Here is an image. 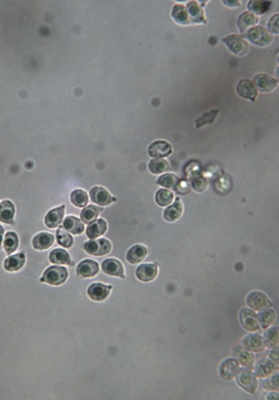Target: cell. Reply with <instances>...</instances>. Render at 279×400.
Returning <instances> with one entry per match:
<instances>
[{"label": "cell", "instance_id": "52a82bcc", "mask_svg": "<svg viewBox=\"0 0 279 400\" xmlns=\"http://www.w3.org/2000/svg\"><path fill=\"white\" fill-rule=\"evenodd\" d=\"M239 321H241L243 327L248 330V332H256V330L261 328L258 316L255 315L254 311L250 310V309H242L241 312H239Z\"/></svg>", "mask_w": 279, "mask_h": 400}, {"label": "cell", "instance_id": "484cf974", "mask_svg": "<svg viewBox=\"0 0 279 400\" xmlns=\"http://www.w3.org/2000/svg\"><path fill=\"white\" fill-rule=\"evenodd\" d=\"M63 228L73 234H80L84 232L85 225L84 222L78 219L77 216H68L63 222Z\"/></svg>", "mask_w": 279, "mask_h": 400}, {"label": "cell", "instance_id": "cb8c5ba5", "mask_svg": "<svg viewBox=\"0 0 279 400\" xmlns=\"http://www.w3.org/2000/svg\"><path fill=\"white\" fill-rule=\"evenodd\" d=\"M243 345L246 347V350L253 352H260L264 349V340L261 335H255V334H250L243 340Z\"/></svg>", "mask_w": 279, "mask_h": 400}, {"label": "cell", "instance_id": "f546056e", "mask_svg": "<svg viewBox=\"0 0 279 400\" xmlns=\"http://www.w3.org/2000/svg\"><path fill=\"white\" fill-rule=\"evenodd\" d=\"M170 166L169 162L167 160H164L162 158H153L148 164V169H150V172L152 174H162V173H167L170 171Z\"/></svg>", "mask_w": 279, "mask_h": 400}, {"label": "cell", "instance_id": "d590c367", "mask_svg": "<svg viewBox=\"0 0 279 400\" xmlns=\"http://www.w3.org/2000/svg\"><path fill=\"white\" fill-rule=\"evenodd\" d=\"M155 200H156V204H158L159 206H162V207L168 206L173 202V192L168 189H165V188L160 189L158 192H156Z\"/></svg>", "mask_w": 279, "mask_h": 400}, {"label": "cell", "instance_id": "8fae6325", "mask_svg": "<svg viewBox=\"0 0 279 400\" xmlns=\"http://www.w3.org/2000/svg\"><path fill=\"white\" fill-rule=\"evenodd\" d=\"M253 84L255 85L258 92H263L268 93L271 92L276 87L278 86V80L276 78H273L269 75H265V73H260V75L254 77V80H253Z\"/></svg>", "mask_w": 279, "mask_h": 400}, {"label": "cell", "instance_id": "3957f363", "mask_svg": "<svg viewBox=\"0 0 279 400\" xmlns=\"http://www.w3.org/2000/svg\"><path fill=\"white\" fill-rule=\"evenodd\" d=\"M246 37L251 42L255 43L259 47H268L273 41V36L267 29L262 27H254L248 30Z\"/></svg>", "mask_w": 279, "mask_h": 400}, {"label": "cell", "instance_id": "4316f807", "mask_svg": "<svg viewBox=\"0 0 279 400\" xmlns=\"http://www.w3.org/2000/svg\"><path fill=\"white\" fill-rule=\"evenodd\" d=\"M182 212H184V206H182V203L180 202V199H176L171 206H169L167 210L164 211V220L168 222H174L177 221L181 216Z\"/></svg>", "mask_w": 279, "mask_h": 400}, {"label": "cell", "instance_id": "ac0fdd59", "mask_svg": "<svg viewBox=\"0 0 279 400\" xmlns=\"http://www.w3.org/2000/svg\"><path fill=\"white\" fill-rule=\"evenodd\" d=\"M64 214H65L64 205L54 208V210H51L47 213V215L45 217V224L49 229L58 228L59 224L63 222Z\"/></svg>", "mask_w": 279, "mask_h": 400}, {"label": "cell", "instance_id": "ee69618b", "mask_svg": "<svg viewBox=\"0 0 279 400\" xmlns=\"http://www.w3.org/2000/svg\"><path fill=\"white\" fill-rule=\"evenodd\" d=\"M4 233H5V229L4 227L0 225V246H2V242H3V239H4Z\"/></svg>", "mask_w": 279, "mask_h": 400}, {"label": "cell", "instance_id": "4dcf8cb0", "mask_svg": "<svg viewBox=\"0 0 279 400\" xmlns=\"http://www.w3.org/2000/svg\"><path fill=\"white\" fill-rule=\"evenodd\" d=\"M274 319H276V314H274V311L270 308L263 309V311H261L258 316L260 327H262L263 329H267L268 327H270V326L274 323Z\"/></svg>", "mask_w": 279, "mask_h": 400}, {"label": "cell", "instance_id": "7402d4cb", "mask_svg": "<svg viewBox=\"0 0 279 400\" xmlns=\"http://www.w3.org/2000/svg\"><path fill=\"white\" fill-rule=\"evenodd\" d=\"M25 263V254L24 253H19L16 255H11L5 260L4 262V268H5L6 271L10 272H15L21 270L23 268V265Z\"/></svg>", "mask_w": 279, "mask_h": 400}, {"label": "cell", "instance_id": "5bb4252c", "mask_svg": "<svg viewBox=\"0 0 279 400\" xmlns=\"http://www.w3.org/2000/svg\"><path fill=\"white\" fill-rule=\"evenodd\" d=\"M158 273H159L158 265L155 263H146V264H141L137 268L136 277L141 281L150 282L158 277Z\"/></svg>", "mask_w": 279, "mask_h": 400}, {"label": "cell", "instance_id": "8992f818", "mask_svg": "<svg viewBox=\"0 0 279 400\" xmlns=\"http://www.w3.org/2000/svg\"><path fill=\"white\" fill-rule=\"evenodd\" d=\"M246 303L252 310L255 311L263 310V309L272 307L271 299H270L267 295L261 292H252L248 294L246 297Z\"/></svg>", "mask_w": 279, "mask_h": 400}, {"label": "cell", "instance_id": "ffe728a7", "mask_svg": "<svg viewBox=\"0 0 279 400\" xmlns=\"http://www.w3.org/2000/svg\"><path fill=\"white\" fill-rule=\"evenodd\" d=\"M278 367L277 365L274 364L272 360L269 359H260L258 364L255 365V376L259 377H267L269 375L273 374L274 371H277Z\"/></svg>", "mask_w": 279, "mask_h": 400}, {"label": "cell", "instance_id": "8d00e7d4", "mask_svg": "<svg viewBox=\"0 0 279 400\" xmlns=\"http://www.w3.org/2000/svg\"><path fill=\"white\" fill-rule=\"evenodd\" d=\"M158 183L160 185H162L165 189L168 188L176 189L178 184L180 183V179L177 175H174V174H164V175L159 177Z\"/></svg>", "mask_w": 279, "mask_h": 400}, {"label": "cell", "instance_id": "5b68a950", "mask_svg": "<svg viewBox=\"0 0 279 400\" xmlns=\"http://www.w3.org/2000/svg\"><path fill=\"white\" fill-rule=\"evenodd\" d=\"M84 249L90 255L103 256L108 254L112 251V243L107 239H98V240L91 239V240L85 243Z\"/></svg>", "mask_w": 279, "mask_h": 400}, {"label": "cell", "instance_id": "7c38bea8", "mask_svg": "<svg viewBox=\"0 0 279 400\" xmlns=\"http://www.w3.org/2000/svg\"><path fill=\"white\" fill-rule=\"evenodd\" d=\"M90 198L99 206H107L116 200L114 197H112L105 188H102V186H94L90 190Z\"/></svg>", "mask_w": 279, "mask_h": 400}, {"label": "cell", "instance_id": "d6986e66", "mask_svg": "<svg viewBox=\"0 0 279 400\" xmlns=\"http://www.w3.org/2000/svg\"><path fill=\"white\" fill-rule=\"evenodd\" d=\"M148 254V251L146 248V246L144 245H133L131 248L126 252V261L130 264H138L141 263L143 260L146 259V256Z\"/></svg>", "mask_w": 279, "mask_h": 400}, {"label": "cell", "instance_id": "4fadbf2b", "mask_svg": "<svg viewBox=\"0 0 279 400\" xmlns=\"http://www.w3.org/2000/svg\"><path fill=\"white\" fill-rule=\"evenodd\" d=\"M102 270L107 276L122 278V279L125 277L123 265L115 259H107L104 261L102 263Z\"/></svg>", "mask_w": 279, "mask_h": 400}, {"label": "cell", "instance_id": "f35d334b", "mask_svg": "<svg viewBox=\"0 0 279 400\" xmlns=\"http://www.w3.org/2000/svg\"><path fill=\"white\" fill-rule=\"evenodd\" d=\"M56 239H57V242L60 246H63L64 248H68L73 245V237L69 236L66 232V230L64 229H58L57 232H56Z\"/></svg>", "mask_w": 279, "mask_h": 400}, {"label": "cell", "instance_id": "7bdbcfd3", "mask_svg": "<svg viewBox=\"0 0 279 400\" xmlns=\"http://www.w3.org/2000/svg\"><path fill=\"white\" fill-rule=\"evenodd\" d=\"M199 184H200V186H202L203 189L206 188V181L204 180L203 177H200V176H198L197 179L193 180V188H194V190L196 191V192H198V185Z\"/></svg>", "mask_w": 279, "mask_h": 400}, {"label": "cell", "instance_id": "d4e9b609", "mask_svg": "<svg viewBox=\"0 0 279 400\" xmlns=\"http://www.w3.org/2000/svg\"><path fill=\"white\" fill-rule=\"evenodd\" d=\"M15 215V206L10 200H4L0 203V221L4 223H13Z\"/></svg>", "mask_w": 279, "mask_h": 400}, {"label": "cell", "instance_id": "603a6c76", "mask_svg": "<svg viewBox=\"0 0 279 400\" xmlns=\"http://www.w3.org/2000/svg\"><path fill=\"white\" fill-rule=\"evenodd\" d=\"M106 230H107L106 221L98 219V220H95L91 222V223H89L88 228L86 229V232H87V236H88L90 239H95V238L103 236V234L106 232Z\"/></svg>", "mask_w": 279, "mask_h": 400}, {"label": "cell", "instance_id": "b9f144b4", "mask_svg": "<svg viewBox=\"0 0 279 400\" xmlns=\"http://www.w3.org/2000/svg\"><path fill=\"white\" fill-rule=\"evenodd\" d=\"M278 14L274 15L273 17H271V20L269 21V30L271 31L272 33H278L279 30H278Z\"/></svg>", "mask_w": 279, "mask_h": 400}, {"label": "cell", "instance_id": "d6a6232c", "mask_svg": "<svg viewBox=\"0 0 279 400\" xmlns=\"http://www.w3.org/2000/svg\"><path fill=\"white\" fill-rule=\"evenodd\" d=\"M19 247V237L17 234L13 231L6 233V236L4 237V249H5L8 255L14 253Z\"/></svg>", "mask_w": 279, "mask_h": 400}, {"label": "cell", "instance_id": "ab89813d", "mask_svg": "<svg viewBox=\"0 0 279 400\" xmlns=\"http://www.w3.org/2000/svg\"><path fill=\"white\" fill-rule=\"evenodd\" d=\"M264 344L268 345L269 347H273L278 345V329L277 327H272L271 329H269L267 334H265Z\"/></svg>", "mask_w": 279, "mask_h": 400}, {"label": "cell", "instance_id": "60d3db41", "mask_svg": "<svg viewBox=\"0 0 279 400\" xmlns=\"http://www.w3.org/2000/svg\"><path fill=\"white\" fill-rule=\"evenodd\" d=\"M238 363L239 365H242V366L246 368H253V366H254V357H253L250 352L242 351L239 352Z\"/></svg>", "mask_w": 279, "mask_h": 400}, {"label": "cell", "instance_id": "30bf717a", "mask_svg": "<svg viewBox=\"0 0 279 400\" xmlns=\"http://www.w3.org/2000/svg\"><path fill=\"white\" fill-rule=\"evenodd\" d=\"M172 154V146L169 142L159 140L152 143L148 147V155L153 158H165Z\"/></svg>", "mask_w": 279, "mask_h": 400}, {"label": "cell", "instance_id": "f1b7e54d", "mask_svg": "<svg viewBox=\"0 0 279 400\" xmlns=\"http://www.w3.org/2000/svg\"><path fill=\"white\" fill-rule=\"evenodd\" d=\"M258 22H259L258 16L252 14L251 12H245L238 17L237 25H238V29L241 30L242 32H244V31H246V29H248L250 27H253V25H255L256 23H258Z\"/></svg>", "mask_w": 279, "mask_h": 400}, {"label": "cell", "instance_id": "9c48e42d", "mask_svg": "<svg viewBox=\"0 0 279 400\" xmlns=\"http://www.w3.org/2000/svg\"><path fill=\"white\" fill-rule=\"evenodd\" d=\"M239 366H241V365H239L238 360L234 359V358L226 359L225 362L220 365V368H219L220 376L226 381L234 380L235 377L237 376L239 371H241Z\"/></svg>", "mask_w": 279, "mask_h": 400}, {"label": "cell", "instance_id": "836d02e7", "mask_svg": "<svg viewBox=\"0 0 279 400\" xmlns=\"http://www.w3.org/2000/svg\"><path fill=\"white\" fill-rule=\"evenodd\" d=\"M272 6L271 2H261V0H252V2L248 3V10L251 11V13H255V14L262 15L264 13H267L270 11V8ZM254 14V15H255Z\"/></svg>", "mask_w": 279, "mask_h": 400}, {"label": "cell", "instance_id": "74e56055", "mask_svg": "<svg viewBox=\"0 0 279 400\" xmlns=\"http://www.w3.org/2000/svg\"><path fill=\"white\" fill-rule=\"evenodd\" d=\"M71 202L74 206L77 207H85L88 204V194L86 193V191L81 189L74 190L71 193Z\"/></svg>", "mask_w": 279, "mask_h": 400}, {"label": "cell", "instance_id": "f6af8a7d", "mask_svg": "<svg viewBox=\"0 0 279 400\" xmlns=\"http://www.w3.org/2000/svg\"><path fill=\"white\" fill-rule=\"evenodd\" d=\"M224 4H225V5H227V6H238L239 4H241V2H233V3H230V2H224Z\"/></svg>", "mask_w": 279, "mask_h": 400}, {"label": "cell", "instance_id": "83f0119b", "mask_svg": "<svg viewBox=\"0 0 279 400\" xmlns=\"http://www.w3.org/2000/svg\"><path fill=\"white\" fill-rule=\"evenodd\" d=\"M49 261L54 264L73 265L72 259L66 251L63 248H56L49 254Z\"/></svg>", "mask_w": 279, "mask_h": 400}, {"label": "cell", "instance_id": "e575fe53", "mask_svg": "<svg viewBox=\"0 0 279 400\" xmlns=\"http://www.w3.org/2000/svg\"><path fill=\"white\" fill-rule=\"evenodd\" d=\"M100 212H102V208L97 207V206H87L86 208H84L80 214L81 217V221L84 222V223H91V222L95 221L97 219L98 215L100 214Z\"/></svg>", "mask_w": 279, "mask_h": 400}, {"label": "cell", "instance_id": "2e32d148", "mask_svg": "<svg viewBox=\"0 0 279 400\" xmlns=\"http://www.w3.org/2000/svg\"><path fill=\"white\" fill-rule=\"evenodd\" d=\"M258 89H256L255 85L253 84V81L250 79H242L237 85V94L243 98L254 99L258 97Z\"/></svg>", "mask_w": 279, "mask_h": 400}, {"label": "cell", "instance_id": "1f68e13d", "mask_svg": "<svg viewBox=\"0 0 279 400\" xmlns=\"http://www.w3.org/2000/svg\"><path fill=\"white\" fill-rule=\"evenodd\" d=\"M172 17L173 20L177 22L178 24H189V17L187 14V10L184 5L181 4H177L172 8Z\"/></svg>", "mask_w": 279, "mask_h": 400}, {"label": "cell", "instance_id": "7a4b0ae2", "mask_svg": "<svg viewBox=\"0 0 279 400\" xmlns=\"http://www.w3.org/2000/svg\"><path fill=\"white\" fill-rule=\"evenodd\" d=\"M222 41L227 46V48L236 56L246 55L248 51H250V46H248L247 41L242 36H238V34H229V36L222 39Z\"/></svg>", "mask_w": 279, "mask_h": 400}, {"label": "cell", "instance_id": "6da1fadb", "mask_svg": "<svg viewBox=\"0 0 279 400\" xmlns=\"http://www.w3.org/2000/svg\"><path fill=\"white\" fill-rule=\"evenodd\" d=\"M67 277L68 271L66 268L60 267V265H53L43 272L42 277L40 278V282H45V284L51 286H58L64 284L67 280Z\"/></svg>", "mask_w": 279, "mask_h": 400}, {"label": "cell", "instance_id": "277c9868", "mask_svg": "<svg viewBox=\"0 0 279 400\" xmlns=\"http://www.w3.org/2000/svg\"><path fill=\"white\" fill-rule=\"evenodd\" d=\"M237 383L248 393H254L258 389V380H256L255 374L252 372L251 368H244L239 371L236 376Z\"/></svg>", "mask_w": 279, "mask_h": 400}, {"label": "cell", "instance_id": "e0dca14e", "mask_svg": "<svg viewBox=\"0 0 279 400\" xmlns=\"http://www.w3.org/2000/svg\"><path fill=\"white\" fill-rule=\"evenodd\" d=\"M99 271V264L93 260H84L77 268L78 276L81 278H91L97 275Z\"/></svg>", "mask_w": 279, "mask_h": 400}, {"label": "cell", "instance_id": "9a60e30c", "mask_svg": "<svg viewBox=\"0 0 279 400\" xmlns=\"http://www.w3.org/2000/svg\"><path fill=\"white\" fill-rule=\"evenodd\" d=\"M187 14L189 17V24H200L205 23V15H204V11L200 4L198 2H188L187 3Z\"/></svg>", "mask_w": 279, "mask_h": 400}, {"label": "cell", "instance_id": "ba28073f", "mask_svg": "<svg viewBox=\"0 0 279 400\" xmlns=\"http://www.w3.org/2000/svg\"><path fill=\"white\" fill-rule=\"evenodd\" d=\"M113 287L111 285H104L100 282H94L91 284L88 289H87V294H88L89 298L96 302H102L104 299H106L108 295L111 294Z\"/></svg>", "mask_w": 279, "mask_h": 400}, {"label": "cell", "instance_id": "44dd1931", "mask_svg": "<svg viewBox=\"0 0 279 400\" xmlns=\"http://www.w3.org/2000/svg\"><path fill=\"white\" fill-rule=\"evenodd\" d=\"M54 241H55V238L53 234L40 232L33 237L32 245H33V248H36L38 251H45V249L49 248L50 246H53Z\"/></svg>", "mask_w": 279, "mask_h": 400}]
</instances>
